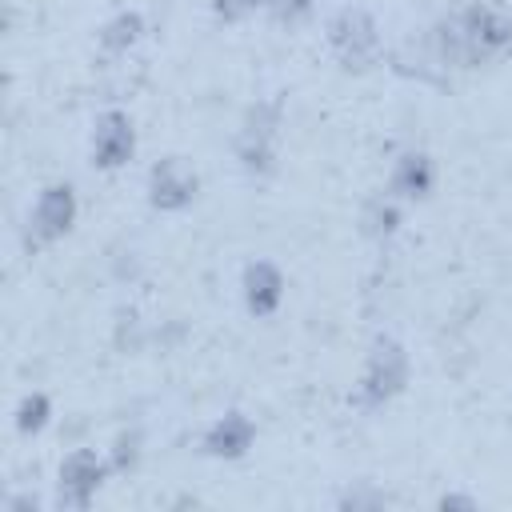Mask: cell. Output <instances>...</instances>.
<instances>
[{
    "label": "cell",
    "mask_w": 512,
    "mask_h": 512,
    "mask_svg": "<svg viewBox=\"0 0 512 512\" xmlns=\"http://www.w3.org/2000/svg\"><path fill=\"white\" fill-rule=\"evenodd\" d=\"M140 36H144V12L136 8H120L96 28V44L104 56H124L128 48L140 44Z\"/></svg>",
    "instance_id": "12"
},
{
    "label": "cell",
    "mask_w": 512,
    "mask_h": 512,
    "mask_svg": "<svg viewBox=\"0 0 512 512\" xmlns=\"http://www.w3.org/2000/svg\"><path fill=\"white\" fill-rule=\"evenodd\" d=\"M252 448H256V420H252L248 412H240V408L220 412V416L204 428V436H200V452H204L208 460H224V464L244 460Z\"/></svg>",
    "instance_id": "10"
},
{
    "label": "cell",
    "mask_w": 512,
    "mask_h": 512,
    "mask_svg": "<svg viewBox=\"0 0 512 512\" xmlns=\"http://www.w3.org/2000/svg\"><path fill=\"white\" fill-rule=\"evenodd\" d=\"M280 136H284V96L252 100L240 112V124L232 132V156L252 180H268L280 168Z\"/></svg>",
    "instance_id": "2"
},
{
    "label": "cell",
    "mask_w": 512,
    "mask_h": 512,
    "mask_svg": "<svg viewBox=\"0 0 512 512\" xmlns=\"http://www.w3.org/2000/svg\"><path fill=\"white\" fill-rule=\"evenodd\" d=\"M136 156V124L124 108H104L92 120V140H88V160L100 172H116Z\"/></svg>",
    "instance_id": "8"
},
{
    "label": "cell",
    "mask_w": 512,
    "mask_h": 512,
    "mask_svg": "<svg viewBox=\"0 0 512 512\" xmlns=\"http://www.w3.org/2000/svg\"><path fill=\"white\" fill-rule=\"evenodd\" d=\"M312 8H316V0H272V20L276 24H300V20H308L312 16Z\"/></svg>",
    "instance_id": "16"
},
{
    "label": "cell",
    "mask_w": 512,
    "mask_h": 512,
    "mask_svg": "<svg viewBox=\"0 0 512 512\" xmlns=\"http://www.w3.org/2000/svg\"><path fill=\"white\" fill-rule=\"evenodd\" d=\"M272 0H216V16L220 20H244L252 12H268Z\"/></svg>",
    "instance_id": "17"
},
{
    "label": "cell",
    "mask_w": 512,
    "mask_h": 512,
    "mask_svg": "<svg viewBox=\"0 0 512 512\" xmlns=\"http://www.w3.org/2000/svg\"><path fill=\"white\" fill-rule=\"evenodd\" d=\"M52 396L44 392V388H32V392H24L20 400H16V408H12V428L20 432V436H40L48 424H52Z\"/></svg>",
    "instance_id": "14"
},
{
    "label": "cell",
    "mask_w": 512,
    "mask_h": 512,
    "mask_svg": "<svg viewBox=\"0 0 512 512\" xmlns=\"http://www.w3.org/2000/svg\"><path fill=\"white\" fill-rule=\"evenodd\" d=\"M400 224H404V204L388 188L364 200V208H360V232L368 240H388V236L400 232Z\"/></svg>",
    "instance_id": "13"
},
{
    "label": "cell",
    "mask_w": 512,
    "mask_h": 512,
    "mask_svg": "<svg viewBox=\"0 0 512 512\" xmlns=\"http://www.w3.org/2000/svg\"><path fill=\"white\" fill-rule=\"evenodd\" d=\"M436 68H484L512 56V8L500 0H468L460 12L444 16L428 32Z\"/></svg>",
    "instance_id": "1"
},
{
    "label": "cell",
    "mask_w": 512,
    "mask_h": 512,
    "mask_svg": "<svg viewBox=\"0 0 512 512\" xmlns=\"http://www.w3.org/2000/svg\"><path fill=\"white\" fill-rule=\"evenodd\" d=\"M412 384V356L408 348L380 332L372 344H368V356H364V368H360V380L352 388V404L360 412H380L388 408L392 400H400Z\"/></svg>",
    "instance_id": "3"
},
{
    "label": "cell",
    "mask_w": 512,
    "mask_h": 512,
    "mask_svg": "<svg viewBox=\"0 0 512 512\" xmlns=\"http://www.w3.org/2000/svg\"><path fill=\"white\" fill-rule=\"evenodd\" d=\"M144 192H148V208H152V212H164V216L188 212V208L196 204V196H200V172H196L184 156L168 152V156H160V160L148 168Z\"/></svg>",
    "instance_id": "7"
},
{
    "label": "cell",
    "mask_w": 512,
    "mask_h": 512,
    "mask_svg": "<svg viewBox=\"0 0 512 512\" xmlns=\"http://www.w3.org/2000/svg\"><path fill=\"white\" fill-rule=\"evenodd\" d=\"M108 476H112L108 452L72 448V452L60 460V468H56V504L68 508V512L92 508V500L100 496V488H104Z\"/></svg>",
    "instance_id": "6"
},
{
    "label": "cell",
    "mask_w": 512,
    "mask_h": 512,
    "mask_svg": "<svg viewBox=\"0 0 512 512\" xmlns=\"http://www.w3.org/2000/svg\"><path fill=\"white\" fill-rule=\"evenodd\" d=\"M140 456H144V432H140V428H124V432H116V440H112V448H108V464H112V472H116V476L136 472Z\"/></svg>",
    "instance_id": "15"
},
{
    "label": "cell",
    "mask_w": 512,
    "mask_h": 512,
    "mask_svg": "<svg viewBox=\"0 0 512 512\" xmlns=\"http://www.w3.org/2000/svg\"><path fill=\"white\" fill-rule=\"evenodd\" d=\"M36 508H40V500H36V496H28V492H24V496L4 500V512H36Z\"/></svg>",
    "instance_id": "18"
},
{
    "label": "cell",
    "mask_w": 512,
    "mask_h": 512,
    "mask_svg": "<svg viewBox=\"0 0 512 512\" xmlns=\"http://www.w3.org/2000/svg\"><path fill=\"white\" fill-rule=\"evenodd\" d=\"M76 216H80V200H76V188L72 180H48L32 208H28V224H24V240L32 248H48L56 240H64L72 228H76Z\"/></svg>",
    "instance_id": "5"
},
{
    "label": "cell",
    "mask_w": 512,
    "mask_h": 512,
    "mask_svg": "<svg viewBox=\"0 0 512 512\" xmlns=\"http://www.w3.org/2000/svg\"><path fill=\"white\" fill-rule=\"evenodd\" d=\"M324 40H328V52L332 60L352 72V76H364L372 72L380 60H384V36H380V24L368 8L360 4H344L328 16L324 24Z\"/></svg>",
    "instance_id": "4"
},
{
    "label": "cell",
    "mask_w": 512,
    "mask_h": 512,
    "mask_svg": "<svg viewBox=\"0 0 512 512\" xmlns=\"http://www.w3.org/2000/svg\"><path fill=\"white\" fill-rule=\"evenodd\" d=\"M436 180H440L436 160H432V152H424V148H404V152H396V160H392V168H388V192H392L400 204H424V200L436 192Z\"/></svg>",
    "instance_id": "11"
},
{
    "label": "cell",
    "mask_w": 512,
    "mask_h": 512,
    "mask_svg": "<svg viewBox=\"0 0 512 512\" xmlns=\"http://www.w3.org/2000/svg\"><path fill=\"white\" fill-rule=\"evenodd\" d=\"M440 508H476V496H460V492H444L440 500H436Z\"/></svg>",
    "instance_id": "19"
},
{
    "label": "cell",
    "mask_w": 512,
    "mask_h": 512,
    "mask_svg": "<svg viewBox=\"0 0 512 512\" xmlns=\"http://www.w3.org/2000/svg\"><path fill=\"white\" fill-rule=\"evenodd\" d=\"M284 292H288V280H284V268L268 256L260 260H248L244 272H240V296H244V308L252 320H272L284 304Z\"/></svg>",
    "instance_id": "9"
}]
</instances>
